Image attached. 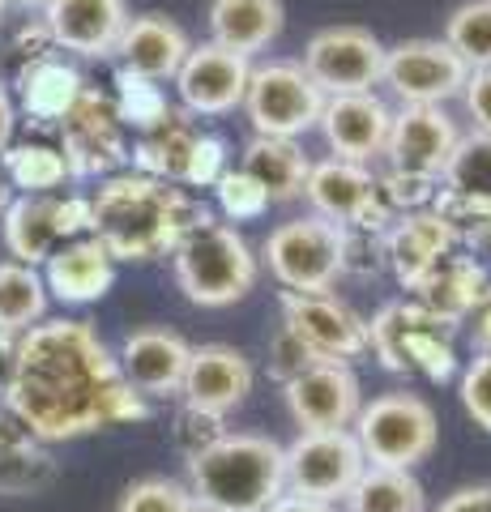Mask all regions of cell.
<instances>
[{
    "mask_svg": "<svg viewBox=\"0 0 491 512\" xmlns=\"http://www.w3.org/2000/svg\"><path fill=\"white\" fill-rule=\"evenodd\" d=\"M5 410L18 414L39 444L77 440L150 414L146 397L124 384L116 355L86 320H39L22 333Z\"/></svg>",
    "mask_w": 491,
    "mask_h": 512,
    "instance_id": "obj_1",
    "label": "cell"
},
{
    "mask_svg": "<svg viewBox=\"0 0 491 512\" xmlns=\"http://www.w3.org/2000/svg\"><path fill=\"white\" fill-rule=\"evenodd\" d=\"M210 214L180 184L154 180L141 171H120L94 188L90 235L112 252V261H154Z\"/></svg>",
    "mask_w": 491,
    "mask_h": 512,
    "instance_id": "obj_2",
    "label": "cell"
},
{
    "mask_svg": "<svg viewBox=\"0 0 491 512\" xmlns=\"http://www.w3.org/2000/svg\"><path fill=\"white\" fill-rule=\"evenodd\" d=\"M184 466L188 495L218 512H265L287 495V453L257 431H227Z\"/></svg>",
    "mask_w": 491,
    "mask_h": 512,
    "instance_id": "obj_3",
    "label": "cell"
},
{
    "mask_svg": "<svg viewBox=\"0 0 491 512\" xmlns=\"http://www.w3.org/2000/svg\"><path fill=\"white\" fill-rule=\"evenodd\" d=\"M171 265H176V286L197 308H231L257 286L261 274L248 239L214 214H205L180 239L171 252Z\"/></svg>",
    "mask_w": 491,
    "mask_h": 512,
    "instance_id": "obj_4",
    "label": "cell"
},
{
    "mask_svg": "<svg viewBox=\"0 0 491 512\" xmlns=\"http://www.w3.org/2000/svg\"><path fill=\"white\" fill-rule=\"evenodd\" d=\"M368 350L380 359L385 372L423 376L445 384L457 376L453 325L432 316L419 299H393L368 320Z\"/></svg>",
    "mask_w": 491,
    "mask_h": 512,
    "instance_id": "obj_5",
    "label": "cell"
},
{
    "mask_svg": "<svg viewBox=\"0 0 491 512\" xmlns=\"http://www.w3.org/2000/svg\"><path fill=\"white\" fill-rule=\"evenodd\" d=\"M351 431L363 448V457H368V466L410 470V474L436 453V440H440L436 410L419 393H406V389L363 402Z\"/></svg>",
    "mask_w": 491,
    "mask_h": 512,
    "instance_id": "obj_6",
    "label": "cell"
},
{
    "mask_svg": "<svg viewBox=\"0 0 491 512\" xmlns=\"http://www.w3.org/2000/svg\"><path fill=\"white\" fill-rule=\"evenodd\" d=\"M342 244H346V231L338 222L308 214L269 231V239L261 244V261L287 291L329 295L334 282L342 278Z\"/></svg>",
    "mask_w": 491,
    "mask_h": 512,
    "instance_id": "obj_7",
    "label": "cell"
},
{
    "mask_svg": "<svg viewBox=\"0 0 491 512\" xmlns=\"http://www.w3.org/2000/svg\"><path fill=\"white\" fill-rule=\"evenodd\" d=\"M244 111L252 128H257V137L295 141L299 133L316 128V120L325 111V94L304 73L299 60H265V64H252Z\"/></svg>",
    "mask_w": 491,
    "mask_h": 512,
    "instance_id": "obj_8",
    "label": "cell"
},
{
    "mask_svg": "<svg viewBox=\"0 0 491 512\" xmlns=\"http://www.w3.org/2000/svg\"><path fill=\"white\" fill-rule=\"evenodd\" d=\"M282 453H287V491L329 508L346 500L359 474L368 470L355 431H299Z\"/></svg>",
    "mask_w": 491,
    "mask_h": 512,
    "instance_id": "obj_9",
    "label": "cell"
},
{
    "mask_svg": "<svg viewBox=\"0 0 491 512\" xmlns=\"http://www.w3.org/2000/svg\"><path fill=\"white\" fill-rule=\"evenodd\" d=\"M385 52L389 47L363 26H325L308 39L299 64L325 99H338V94H368L385 73Z\"/></svg>",
    "mask_w": 491,
    "mask_h": 512,
    "instance_id": "obj_10",
    "label": "cell"
},
{
    "mask_svg": "<svg viewBox=\"0 0 491 512\" xmlns=\"http://www.w3.org/2000/svg\"><path fill=\"white\" fill-rule=\"evenodd\" d=\"M5 227V248L22 265H47L56 248L90 235V197H13L9 210L0 214Z\"/></svg>",
    "mask_w": 491,
    "mask_h": 512,
    "instance_id": "obj_11",
    "label": "cell"
},
{
    "mask_svg": "<svg viewBox=\"0 0 491 512\" xmlns=\"http://www.w3.org/2000/svg\"><path fill=\"white\" fill-rule=\"evenodd\" d=\"M304 197L312 201L316 218L338 222V227H346V231H380L385 235L393 227V218H398L385 201H380L376 175L363 163H346V158L312 163Z\"/></svg>",
    "mask_w": 491,
    "mask_h": 512,
    "instance_id": "obj_12",
    "label": "cell"
},
{
    "mask_svg": "<svg viewBox=\"0 0 491 512\" xmlns=\"http://www.w3.org/2000/svg\"><path fill=\"white\" fill-rule=\"evenodd\" d=\"M60 154L73 180H94V175H112L116 167L129 163V146H124V124L116 116V99L103 90L86 86L73 111L60 120Z\"/></svg>",
    "mask_w": 491,
    "mask_h": 512,
    "instance_id": "obj_13",
    "label": "cell"
},
{
    "mask_svg": "<svg viewBox=\"0 0 491 512\" xmlns=\"http://www.w3.org/2000/svg\"><path fill=\"white\" fill-rule=\"evenodd\" d=\"M466 60L445 39H406L385 52V82L402 107H440L466 90Z\"/></svg>",
    "mask_w": 491,
    "mask_h": 512,
    "instance_id": "obj_14",
    "label": "cell"
},
{
    "mask_svg": "<svg viewBox=\"0 0 491 512\" xmlns=\"http://www.w3.org/2000/svg\"><path fill=\"white\" fill-rule=\"evenodd\" d=\"M291 419L299 431H351L363 410V389L351 363L321 359L291 384H282Z\"/></svg>",
    "mask_w": 491,
    "mask_h": 512,
    "instance_id": "obj_15",
    "label": "cell"
},
{
    "mask_svg": "<svg viewBox=\"0 0 491 512\" xmlns=\"http://www.w3.org/2000/svg\"><path fill=\"white\" fill-rule=\"evenodd\" d=\"M282 329H291L312 355L334 363H355L368 355V320L334 295L282 291Z\"/></svg>",
    "mask_w": 491,
    "mask_h": 512,
    "instance_id": "obj_16",
    "label": "cell"
},
{
    "mask_svg": "<svg viewBox=\"0 0 491 512\" xmlns=\"http://www.w3.org/2000/svg\"><path fill=\"white\" fill-rule=\"evenodd\" d=\"M248 77H252L248 56H235L218 43H197L188 47L180 64L176 90L184 111H193V116H227V111L244 107Z\"/></svg>",
    "mask_w": 491,
    "mask_h": 512,
    "instance_id": "obj_17",
    "label": "cell"
},
{
    "mask_svg": "<svg viewBox=\"0 0 491 512\" xmlns=\"http://www.w3.org/2000/svg\"><path fill=\"white\" fill-rule=\"evenodd\" d=\"M188 359H193V346H188L176 329L146 325V329H133L129 338L120 342L116 367H120L124 384L141 397H180Z\"/></svg>",
    "mask_w": 491,
    "mask_h": 512,
    "instance_id": "obj_18",
    "label": "cell"
},
{
    "mask_svg": "<svg viewBox=\"0 0 491 512\" xmlns=\"http://www.w3.org/2000/svg\"><path fill=\"white\" fill-rule=\"evenodd\" d=\"M124 26H129L124 0H47L43 5L47 39L86 60L116 56Z\"/></svg>",
    "mask_w": 491,
    "mask_h": 512,
    "instance_id": "obj_19",
    "label": "cell"
},
{
    "mask_svg": "<svg viewBox=\"0 0 491 512\" xmlns=\"http://www.w3.org/2000/svg\"><path fill=\"white\" fill-rule=\"evenodd\" d=\"M457 141H462V133H457V124L440 107H402V111H393L389 141H385L389 171H410V175L440 180Z\"/></svg>",
    "mask_w": 491,
    "mask_h": 512,
    "instance_id": "obj_20",
    "label": "cell"
},
{
    "mask_svg": "<svg viewBox=\"0 0 491 512\" xmlns=\"http://www.w3.org/2000/svg\"><path fill=\"white\" fill-rule=\"evenodd\" d=\"M252 363L244 350L210 342V346H193V359H188L184 372V406H193L201 414H214V419H227L235 406H244V397L252 393Z\"/></svg>",
    "mask_w": 491,
    "mask_h": 512,
    "instance_id": "obj_21",
    "label": "cell"
},
{
    "mask_svg": "<svg viewBox=\"0 0 491 512\" xmlns=\"http://www.w3.org/2000/svg\"><path fill=\"white\" fill-rule=\"evenodd\" d=\"M389 124L393 111L385 107V99L376 94H338V99H325V111L316 128L325 133L334 158H346V163H363L368 167L376 154H385L389 141Z\"/></svg>",
    "mask_w": 491,
    "mask_h": 512,
    "instance_id": "obj_22",
    "label": "cell"
},
{
    "mask_svg": "<svg viewBox=\"0 0 491 512\" xmlns=\"http://www.w3.org/2000/svg\"><path fill=\"white\" fill-rule=\"evenodd\" d=\"M43 286H47V295H56L60 303H73V308L99 303L116 286V261L94 235H82L47 256Z\"/></svg>",
    "mask_w": 491,
    "mask_h": 512,
    "instance_id": "obj_23",
    "label": "cell"
},
{
    "mask_svg": "<svg viewBox=\"0 0 491 512\" xmlns=\"http://www.w3.org/2000/svg\"><path fill=\"white\" fill-rule=\"evenodd\" d=\"M457 244H453V231L445 227V218L432 214V210H415V214H398L393 227L385 231V265L393 269L406 291L427 278L440 256H449Z\"/></svg>",
    "mask_w": 491,
    "mask_h": 512,
    "instance_id": "obj_24",
    "label": "cell"
},
{
    "mask_svg": "<svg viewBox=\"0 0 491 512\" xmlns=\"http://www.w3.org/2000/svg\"><path fill=\"white\" fill-rule=\"evenodd\" d=\"M188 47L193 43H188V35L171 18H163V13H137L124 26L116 56H120V69L141 73L150 82H167V77L180 73Z\"/></svg>",
    "mask_w": 491,
    "mask_h": 512,
    "instance_id": "obj_25",
    "label": "cell"
},
{
    "mask_svg": "<svg viewBox=\"0 0 491 512\" xmlns=\"http://www.w3.org/2000/svg\"><path fill=\"white\" fill-rule=\"evenodd\" d=\"M491 286L487 278V265L474 261V256H462V252H449L440 256V261L427 269V278L415 286V299L423 303L432 316H440L445 325H462V320L470 316V308L479 303V295Z\"/></svg>",
    "mask_w": 491,
    "mask_h": 512,
    "instance_id": "obj_26",
    "label": "cell"
},
{
    "mask_svg": "<svg viewBox=\"0 0 491 512\" xmlns=\"http://www.w3.org/2000/svg\"><path fill=\"white\" fill-rule=\"evenodd\" d=\"M282 0H210V43L227 47L235 56H257L282 30Z\"/></svg>",
    "mask_w": 491,
    "mask_h": 512,
    "instance_id": "obj_27",
    "label": "cell"
},
{
    "mask_svg": "<svg viewBox=\"0 0 491 512\" xmlns=\"http://www.w3.org/2000/svg\"><path fill=\"white\" fill-rule=\"evenodd\" d=\"M18 90H22V107L30 120L39 124H60L73 111V103L82 99V73L73 64L56 60V56H35L18 73Z\"/></svg>",
    "mask_w": 491,
    "mask_h": 512,
    "instance_id": "obj_28",
    "label": "cell"
},
{
    "mask_svg": "<svg viewBox=\"0 0 491 512\" xmlns=\"http://www.w3.org/2000/svg\"><path fill=\"white\" fill-rule=\"evenodd\" d=\"M56 478V461L18 414L0 410V495H35Z\"/></svg>",
    "mask_w": 491,
    "mask_h": 512,
    "instance_id": "obj_29",
    "label": "cell"
},
{
    "mask_svg": "<svg viewBox=\"0 0 491 512\" xmlns=\"http://www.w3.org/2000/svg\"><path fill=\"white\" fill-rule=\"evenodd\" d=\"M244 171L269 192V205H274L304 197L312 163L291 137H252L244 146Z\"/></svg>",
    "mask_w": 491,
    "mask_h": 512,
    "instance_id": "obj_30",
    "label": "cell"
},
{
    "mask_svg": "<svg viewBox=\"0 0 491 512\" xmlns=\"http://www.w3.org/2000/svg\"><path fill=\"white\" fill-rule=\"evenodd\" d=\"M197 137L201 133L193 128V120H188L184 111H167L163 124H154L137 137L129 163H133V171L154 175V180L184 184V171H188V158H193Z\"/></svg>",
    "mask_w": 491,
    "mask_h": 512,
    "instance_id": "obj_31",
    "label": "cell"
},
{
    "mask_svg": "<svg viewBox=\"0 0 491 512\" xmlns=\"http://www.w3.org/2000/svg\"><path fill=\"white\" fill-rule=\"evenodd\" d=\"M342 504L346 512H427V495L410 470L368 466Z\"/></svg>",
    "mask_w": 491,
    "mask_h": 512,
    "instance_id": "obj_32",
    "label": "cell"
},
{
    "mask_svg": "<svg viewBox=\"0 0 491 512\" xmlns=\"http://www.w3.org/2000/svg\"><path fill=\"white\" fill-rule=\"evenodd\" d=\"M47 312V286L30 265L0 261V329L22 338Z\"/></svg>",
    "mask_w": 491,
    "mask_h": 512,
    "instance_id": "obj_33",
    "label": "cell"
},
{
    "mask_svg": "<svg viewBox=\"0 0 491 512\" xmlns=\"http://www.w3.org/2000/svg\"><path fill=\"white\" fill-rule=\"evenodd\" d=\"M0 167H5L13 188H22V197H47L52 188H60L69 180L65 154H60L56 146H43V141L9 146L5 154H0Z\"/></svg>",
    "mask_w": 491,
    "mask_h": 512,
    "instance_id": "obj_34",
    "label": "cell"
},
{
    "mask_svg": "<svg viewBox=\"0 0 491 512\" xmlns=\"http://www.w3.org/2000/svg\"><path fill=\"white\" fill-rule=\"evenodd\" d=\"M445 188L462 192V197L474 201H491V133H466L457 141V150L449 154L445 171H440Z\"/></svg>",
    "mask_w": 491,
    "mask_h": 512,
    "instance_id": "obj_35",
    "label": "cell"
},
{
    "mask_svg": "<svg viewBox=\"0 0 491 512\" xmlns=\"http://www.w3.org/2000/svg\"><path fill=\"white\" fill-rule=\"evenodd\" d=\"M445 43L466 60V69H491V0H466L445 22Z\"/></svg>",
    "mask_w": 491,
    "mask_h": 512,
    "instance_id": "obj_36",
    "label": "cell"
},
{
    "mask_svg": "<svg viewBox=\"0 0 491 512\" xmlns=\"http://www.w3.org/2000/svg\"><path fill=\"white\" fill-rule=\"evenodd\" d=\"M432 214L445 218V227L453 231V244H466V248H491V201H474L462 197L453 188H436Z\"/></svg>",
    "mask_w": 491,
    "mask_h": 512,
    "instance_id": "obj_37",
    "label": "cell"
},
{
    "mask_svg": "<svg viewBox=\"0 0 491 512\" xmlns=\"http://www.w3.org/2000/svg\"><path fill=\"white\" fill-rule=\"evenodd\" d=\"M167 94L158 90V82L141 73H129V69H116V116L120 124H133L137 133H146V128L163 124L167 120Z\"/></svg>",
    "mask_w": 491,
    "mask_h": 512,
    "instance_id": "obj_38",
    "label": "cell"
},
{
    "mask_svg": "<svg viewBox=\"0 0 491 512\" xmlns=\"http://www.w3.org/2000/svg\"><path fill=\"white\" fill-rule=\"evenodd\" d=\"M193 508V495L176 478H137V483L124 487L116 512H188Z\"/></svg>",
    "mask_w": 491,
    "mask_h": 512,
    "instance_id": "obj_39",
    "label": "cell"
},
{
    "mask_svg": "<svg viewBox=\"0 0 491 512\" xmlns=\"http://www.w3.org/2000/svg\"><path fill=\"white\" fill-rule=\"evenodd\" d=\"M214 197H218V210H223L231 222H252L269 210V192L252 180V175L240 167V171H223V180L214 184Z\"/></svg>",
    "mask_w": 491,
    "mask_h": 512,
    "instance_id": "obj_40",
    "label": "cell"
},
{
    "mask_svg": "<svg viewBox=\"0 0 491 512\" xmlns=\"http://www.w3.org/2000/svg\"><path fill=\"white\" fill-rule=\"evenodd\" d=\"M436 184L432 175H410V171H389L380 175L376 188H380V201L389 205L393 214H415V210H427L436 197Z\"/></svg>",
    "mask_w": 491,
    "mask_h": 512,
    "instance_id": "obj_41",
    "label": "cell"
},
{
    "mask_svg": "<svg viewBox=\"0 0 491 512\" xmlns=\"http://www.w3.org/2000/svg\"><path fill=\"white\" fill-rule=\"evenodd\" d=\"M457 389H462V406L474 427H483L491 436V355H474L457 376Z\"/></svg>",
    "mask_w": 491,
    "mask_h": 512,
    "instance_id": "obj_42",
    "label": "cell"
},
{
    "mask_svg": "<svg viewBox=\"0 0 491 512\" xmlns=\"http://www.w3.org/2000/svg\"><path fill=\"white\" fill-rule=\"evenodd\" d=\"M171 436H176L180 453L188 461V457H197L201 448H210L218 436H227V427H223V419H214V414H201L193 406H184L176 414V427H171Z\"/></svg>",
    "mask_w": 491,
    "mask_h": 512,
    "instance_id": "obj_43",
    "label": "cell"
},
{
    "mask_svg": "<svg viewBox=\"0 0 491 512\" xmlns=\"http://www.w3.org/2000/svg\"><path fill=\"white\" fill-rule=\"evenodd\" d=\"M223 171H227V141L201 133L197 146H193V158H188L184 184L188 188H214L218 180H223Z\"/></svg>",
    "mask_w": 491,
    "mask_h": 512,
    "instance_id": "obj_44",
    "label": "cell"
},
{
    "mask_svg": "<svg viewBox=\"0 0 491 512\" xmlns=\"http://www.w3.org/2000/svg\"><path fill=\"white\" fill-rule=\"evenodd\" d=\"M312 363H321V355H312L291 329H278L274 346H269V376H274L278 384H291L299 372H308Z\"/></svg>",
    "mask_w": 491,
    "mask_h": 512,
    "instance_id": "obj_45",
    "label": "cell"
},
{
    "mask_svg": "<svg viewBox=\"0 0 491 512\" xmlns=\"http://www.w3.org/2000/svg\"><path fill=\"white\" fill-rule=\"evenodd\" d=\"M380 265H385V235L380 231H346L342 274H376Z\"/></svg>",
    "mask_w": 491,
    "mask_h": 512,
    "instance_id": "obj_46",
    "label": "cell"
},
{
    "mask_svg": "<svg viewBox=\"0 0 491 512\" xmlns=\"http://www.w3.org/2000/svg\"><path fill=\"white\" fill-rule=\"evenodd\" d=\"M462 99H466V111H470L474 128H479V133H491V69H474L466 77Z\"/></svg>",
    "mask_w": 491,
    "mask_h": 512,
    "instance_id": "obj_47",
    "label": "cell"
},
{
    "mask_svg": "<svg viewBox=\"0 0 491 512\" xmlns=\"http://www.w3.org/2000/svg\"><path fill=\"white\" fill-rule=\"evenodd\" d=\"M466 333H470V346L474 355H491V286L479 295V303L470 308V316L462 320Z\"/></svg>",
    "mask_w": 491,
    "mask_h": 512,
    "instance_id": "obj_48",
    "label": "cell"
},
{
    "mask_svg": "<svg viewBox=\"0 0 491 512\" xmlns=\"http://www.w3.org/2000/svg\"><path fill=\"white\" fill-rule=\"evenodd\" d=\"M436 512H491V483L457 487L453 495H445V500H440Z\"/></svg>",
    "mask_w": 491,
    "mask_h": 512,
    "instance_id": "obj_49",
    "label": "cell"
},
{
    "mask_svg": "<svg viewBox=\"0 0 491 512\" xmlns=\"http://www.w3.org/2000/svg\"><path fill=\"white\" fill-rule=\"evenodd\" d=\"M13 363H18V338L0 329V402H5V393L13 384Z\"/></svg>",
    "mask_w": 491,
    "mask_h": 512,
    "instance_id": "obj_50",
    "label": "cell"
},
{
    "mask_svg": "<svg viewBox=\"0 0 491 512\" xmlns=\"http://www.w3.org/2000/svg\"><path fill=\"white\" fill-rule=\"evenodd\" d=\"M13 124H18V111H13L9 90L0 86V154H5V150L13 146Z\"/></svg>",
    "mask_w": 491,
    "mask_h": 512,
    "instance_id": "obj_51",
    "label": "cell"
},
{
    "mask_svg": "<svg viewBox=\"0 0 491 512\" xmlns=\"http://www.w3.org/2000/svg\"><path fill=\"white\" fill-rule=\"evenodd\" d=\"M265 512H334V508H329V504H316V500H304V495H282V500H274V504H269Z\"/></svg>",
    "mask_w": 491,
    "mask_h": 512,
    "instance_id": "obj_52",
    "label": "cell"
},
{
    "mask_svg": "<svg viewBox=\"0 0 491 512\" xmlns=\"http://www.w3.org/2000/svg\"><path fill=\"white\" fill-rule=\"evenodd\" d=\"M9 201H13V184H9V175H5V167H0V214L9 210Z\"/></svg>",
    "mask_w": 491,
    "mask_h": 512,
    "instance_id": "obj_53",
    "label": "cell"
},
{
    "mask_svg": "<svg viewBox=\"0 0 491 512\" xmlns=\"http://www.w3.org/2000/svg\"><path fill=\"white\" fill-rule=\"evenodd\" d=\"M188 512H218V508H210V504H201V500H193V508Z\"/></svg>",
    "mask_w": 491,
    "mask_h": 512,
    "instance_id": "obj_54",
    "label": "cell"
},
{
    "mask_svg": "<svg viewBox=\"0 0 491 512\" xmlns=\"http://www.w3.org/2000/svg\"><path fill=\"white\" fill-rule=\"evenodd\" d=\"M13 5H26L30 9V5H47V0H13Z\"/></svg>",
    "mask_w": 491,
    "mask_h": 512,
    "instance_id": "obj_55",
    "label": "cell"
},
{
    "mask_svg": "<svg viewBox=\"0 0 491 512\" xmlns=\"http://www.w3.org/2000/svg\"><path fill=\"white\" fill-rule=\"evenodd\" d=\"M0 18H5V0H0Z\"/></svg>",
    "mask_w": 491,
    "mask_h": 512,
    "instance_id": "obj_56",
    "label": "cell"
}]
</instances>
